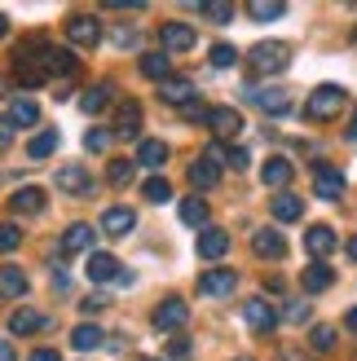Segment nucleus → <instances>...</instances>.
I'll list each match as a JSON object with an SVG mask.
<instances>
[{
  "instance_id": "6e6d98bb",
  "label": "nucleus",
  "mask_w": 357,
  "mask_h": 361,
  "mask_svg": "<svg viewBox=\"0 0 357 361\" xmlns=\"http://www.w3.org/2000/svg\"><path fill=\"white\" fill-rule=\"evenodd\" d=\"M349 137L357 141V111H353V119H349Z\"/></svg>"
},
{
  "instance_id": "2eb2a0df",
  "label": "nucleus",
  "mask_w": 357,
  "mask_h": 361,
  "mask_svg": "<svg viewBox=\"0 0 357 361\" xmlns=\"http://www.w3.org/2000/svg\"><path fill=\"white\" fill-rule=\"evenodd\" d=\"M133 225H137V212H133V207H123V203H115V207H106V212H102V233H111V238H123V233H133Z\"/></svg>"
},
{
  "instance_id": "412c9836",
  "label": "nucleus",
  "mask_w": 357,
  "mask_h": 361,
  "mask_svg": "<svg viewBox=\"0 0 357 361\" xmlns=\"http://www.w3.org/2000/svg\"><path fill=\"white\" fill-rule=\"evenodd\" d=\"M44 326H49V313H40V309L9 313V335H35V331H44Z\"/></svg>"
},
{
  "instance_id": "9d476101",
  "label": "nucleus",
  "mask_w": 357,
  "mask_h": 361,
  "mask_svg": "<svg viewBox=\"0 0 357 361\" xmlns=\"http://www.w3.org/2000/svg\"><path fill=\"white\" fill-rule=\"evenodd\" d=\"M234 286H238L234 269H207V274H199V295L221 300V295H234Z\"/></svg>"
},
{
  "instance_id": "f3484780",
  "label": "nucleus",
  "mask_w": 357,
  "mask_h": 361,
  "mask_svg": "<svg viewBox=\"0 0 357 361\" xmlns=\"http://www.w3.org/2000/svg\"><path fill=\"white\" fill-rule=\"evenodd\" d=\"M252 251L260 260H282V256H287V238H282L278 229H256L252 233Z\"/></svg>"
},
{
  "instance_id": "72a5a7b5",
  "label": "nucleus",
  "mask_w": 357,
  "mask_h": 361,
  "mask_svg": "<svg viewBox=\"0 0 357 361\" xmlns=\"http://www.w3.org/2000/svg\"><path fill=\"white\" fill-rule=\"evenodd\" d=\"M141 194H146V203H168L172 185H168V176H150L146 185H141Z\"/></svg>"
},
{
  "instance_id": "c85d7f7f",
  "label": "nucleus",
  "mask_w": 357,
  "mask_h": 361,
  "mask_svg": "<svg viewBox=\"0 0 357 361\" xmlns=\"http://www.w3.org/2000/svg\"><path fill=\"white\" fill-rule=\"evenodd\" d=\"M102 344H106V335H102V326H93V322H84V326L71 331V348H75V353H93Z\"/></svg>"
},
{
  "instance_id": "8fccbe9b",
  "label": "nucleus",
  "mask_w": 357,
  "mask_h": 361,
  "mask_svg": "<svg viewBox=\"0 0 357 361\" xmlns=\"http://www.w3.org/2000/svg\"><path fill=\"white\" fill-rule=\"evenodd\" d=\"M229 168H247V150H238V146H229Z\"/></svg>"
},
{
  "instance_id": "3c124183",
  "label": "nucleus",
  "mask_w": 357,
  "mask_h": 361,
  "mask_svg": "<svg viewBox=\"0 0 357 361\" xmlns=\"http://www.w3.org/2000/svg\"><path fill=\"white\" fill-rule=\"evenodd\" d=\"M0 361H18V353H13L9 339H0Z\"/></svg>"
},
{
  "instance_id": "6ab92c4d",
  "label": "nucleus",
  "mask_w": 357,
  "mask_h": 361,
  "mask_svg": "<svg viewBox=\"0 0 357 361\" xmlns=\"http://www.w3.org/2000/svg\"><path fill=\"white\" fill-rule=\"evenodd\" d=\"M93 238H97V229H93V225H84V221L66 225V233H62V256H75V251H88V247H93Z\"/></svg>"
},
{
  "instance_id": "09e8293b",
  "label": "nucleus",
  "mask_w": 357,
  "mask_h": 361,
  "mask_svg": "<svg viewBox=\"0 0 357 361\" xmlns=\"http://www.w3.org/2000/svg\"><path fill=\"white\" fill-rule=\"evenodd\" d=\"M106 304H111L106 295H88V300H84V313H97V309H106Z\"/></svg>"
},
{
  "instance_id": "4be33fe9",
  "label": "nucleus",
  "mask_w": 357,
  "mask_h": 361,
  "mask_svg": "<svg viewBox=\"0 0 357 361\" xmlns=\"http://www.w3.org/2000/svg\"><path fill=\"white\" fill-rule=\"evenodd\" d=\"M111 97H115V84H93V88L80 93V111L84 115H102L106 106H111Z\"/></svg>"
},
{
  "instance_id": "37998d69",
  "label": "nucleus",
  "mask_w": 357,
  "mask_h": 361,
  "mask_svg": "<svg viewBox=\"0 0 357 361\" xmlns=\"http://www.w3.org/2000/svg\"><path fill=\"white\" fill-rule=\"evenodd\" d=\"M115 49H137V31H128V27H115Z\"/></svg>"
},
{
  "instance_id": "bf43d9fd",
  "label": "nucleus",
  "mask_w": 357,
  "mask_h": 361,
  "mask_svg": "<svg viewBox=\"0 0 357 361\" xmlns=\"http://www.w3.org/2000/svg\"><path fill=\"white\" fill-rule=\"evenodd\" d=\"M353 40H357V31H353Z\"/></svg>"
},
{
  "instance_id": "ea45409f",
  "label": "nucleus",
  "mask_w": 357,
  "mask_h": 361,
  "mask_svg": "<svg viewBox=\"0 0 357 361\" xmlns=\"http://www.w3.org/2000/svg\"><path fill=\"white\" fill-rule=\"evenodd\" d=\"M282 317H287V322H296V326H305V322H309V304H305V300H287V309H282Z\"/></svg>"
},
{
  "instance_id": "dca6fc26",
  "label": "nucleus",
  "mask_w": 357,
  "mask_h": 361,
  "mask_svg": "<svg viewBox=\"0 0 357 361\" xmlns=\"http://www.w3.org/2000/svg\"><path fill=\"white\" fill-rule=\"evenodd\" d=\"M335 247H340V243H335V229H331V225H313V229H305V251H309L313 260L327 264V256H331Z\"/></svg>"
},
{
  "instance_id": "6e6552de",
  "label": "nucleus",
  "mask_w": 357,
  "mask_h": 361,
  "mask_svg": "<svg viewBox=\"0 0 357 361\" xmlns=\"http://www.w3.org/2000/svg\"><path fill=\"white\" fill-rule=\"evenodd\" d=\"M243 317H247V326H252L256 335H270V331L278 326V309H274L265 295H252V300H247V304H243Z\"/></svg>"
},
{
  "instance_id": "7c9ffc66",
  "label": "nucleus",
  "mask_w": 357,
  "mask_h": 361,
  "mask_svg": "<svg viewBox=\"0 0 357 361\" xmlns=\"http://www.w3.org/2000/svg\"><path fill=\"white\" fill-rule=\"evenodd\" d=\"M217 180H221V172L212 168L207 159H194V164H190V185H194V190H212Z\"/></svg>"
},
{
  "instance_id": "b1692460",
  "label": "nucleus",
  "mask_w": 357,
  "mask_h": 361,
  "mask_svg": "<svg viewBox=\"0 0 357 361\" xmlns=\"http://www.w3.org/2000/svg\"><path fill=\"white\" fill-rule=\"evenodd\" d=\"M141 133V106L137 102H123L115 111V133L111 137H137Z\"/></svg>"
},
{
  "instance_id": "a878e982",
  "label": "nucleus",
  "mask_w": 357,
  "mask_h": 361,
  "mask_svg": "<svg viewBox=\"0 0 357 361\" xmlns=\"http://www.w3.org/2000/svg\"><path fill=\"white\" fill-rule=\"evenodd\" d=\"M137 71L146 80H155V84H164L168 75H172V62H168V53H141V62H137Z\"/></svg>"
},
{
  "instance_id": "393cba45",
  "label": "nucleus",
  "mask_w": 357,
  "mask_h": 361,
  "mask_svg": "<svg viewBox=\"0 0 357 361\" xmlns=\"http://www.w3.org/2000/svg\"><path fill=\"white\" fill-rule=\"evenodd\" d=\"M137 164L141 168H164L168 164V146H164V141H155V137H141L137 141Z\"/></svg>"
},
{
  "instance_id": "f03ea898",
  "label": "nucleus",
  "mask_w": 357,
  "mask_h": 361,
  "mask_svg": "<svg viewBox=\"0 0 357 361\" xmlns=\"http://www.w3.org/2000/svg\"><path fill=\"white\" fill-rule=\"evenodd\" d=\"M340 111H344V88L340 84H317L305 102V119H313V123H331Z\"/></svg>"
},
{
  "instance_id": "1a4fd4ad",
  "label": "nucleus",
  "mask_w": 357,
  "mask_h": 361,
  "mask_svg": "<svg viewBox=\"0 0 357 361\" xmlns=\"http://www.w3.org/2000/svg\"><path fill=\"white\" fill-rule=\"evenodd\" d=\"M66 40H71V44H80V49H97V44H102V27H97V18L75 13V18L66 23Z\"/></svg>"
},
{
  "instance_id": "f8f14e48",
  "label": "nucleus",
  "mask_w": 357,
  "mask_h": 361,
  "mask_svg": "<svg viewBox=\"0 0 357 361\" xmlns=\"http://www.w3.org/2000/svg\"><path fill=\"white\" fill-rule=\"evenodd\" d=\"M194 251H199V260H225L229 256V233L225 229H199V243H194Z\"/></svg>"
},
{
  "instance_id": "4468645a",
  "label": "nucleus",
  "mask_w": 357,
  "mask_h": 361,
  "mask_svg": "<svg viewBox=\"0 0 357 361\" xmlns=\"http://www.w3.org/2000/svg\"><path fill=\"white\" fill-rule=\"evenodd\" d=\"M53 180H58L62 194H93V172H84L80 164H62Z\"/></svg>"
},
{
  "instance_id": "20e7f679",
  "label": "nucleus",
  "mask_w": 357,
  "mask_h": 361,
  "mask_svg": "<svg viewBox=\"0 0 357 361\" xmlns=\"http://www.w3.org/2000/svg\"><path fill=\"white\" fill-rule=\"evenodd\" d=\"M150 322H155V331H159V335H172V331H181L186 322H190L186 300H181V295H168V300H159Z\"/></svg>"
},
{
  "instance_id": "bb28decb",
  "label": "nucleus",
  "mask_w": 357,
  "mask_h": 361,
  "mask_svg": "<svg viewBox=\"0 0 357 361\" xmlns=\"http://www.w3.org/2000/svg\"><path fill=\"white\" fill-rule=\"evenodd\" d=\"M27 274H23V269H18V264H5V269H0V295H5V300H18V295H27Z\"/></svg>"
},
{
  "instance_id": "7ed1b4c3",
  "label": "nucleus",
  "mask_w": 357,
  "mask_h": 361,
  "mask_svg": "<svg viewBox=\"0 0 357 361\" xmlns=\"http://www.w3.org/2000/svg\"><path fill=\"white\" fill-rule=\"evenodd\" d=\"M84 274L93 286H111V282H133V274H123V264L115 256H106V251H88V264Z\"/></svg>"
},
{
  "instance_id": "39448f33",
  "label": "nucleus",
  "mask_w": 357,
  "mask_h": 361,
  "mask_svg": "<svg viewBox=\"0 0 357 361\" xmlns=\"http://www.w3.org/2000/svg\"><path fill=\"white\" fill-rule=\"evenodd\" d=\"M207 128H212V141H234L243 133V115L234 106H207Z\"/></svg>"
},
{
  "instance_id": "a18cd8bd",
  "label": "nucleus",
  "mask_w": 357,
  "mask_h": 361,
  "mask_svg": "<svg viewBox=\"0 0 357 361\" xmlns=\"http://www.w3.org/2000/svg\"><path fill=\"white\" fill-rule=\"evenodd\" d=\"M9 141H13V128H9V119L0 115V150H9Z\"/></svg>"
},
{
  "instance_id": "2f4dec72",
  "label": "nucleus",
  "mask_w": 357,
  "mask_h": 361,
  "mask_svg": "<svg viewBox=\"0 0 357 361\" xmlns=\"http://www.w3.org/2000/svg\"><path fill=\"white\" fill-rule=\"evenodd\" d=\"M252 97H256L260 111H265V115H274V119H282V115L291 111V97H287V93H252Z\"/></svg>"
},
{
  "instance_id": "423d86ee",
  "label": "nucleus",
  "mask_w": 357,
  "mask_h": 361,
  "mask_svg": "<svg viewBox=\"0 0 357 361\" xmlns=\"http://www.w3.org/2000/svg\"><path fill=\"white\" fill-rule=\"evenodd\" d=\"M199 44V31L186 23H164L159 27V53H190Z\"/></svg>"
},
{
  "instance_id": "a19ab883",
  "label": "nucleus",
  "mask_w": 357,
  "mask_h": 361,
  "mask_svg": "<svg viewBox=\"0 0 357 361\" xmlns=\"http://www.w3.org/2000/svg\"><path fill=\"white\" fill-rule=\"evenodd\" d=\"M203 18H212V23H229L234 18V5H199Z\"/></svg>"
},
{
  "instance_id": "c756f323",
  "label": "nucleus",
  "mask_w": 357,
  "mask_h": 361,
  "mask_svg": "<svg viewBox=\"0 0 357 361\" xmlns=\"http://www.w3.org/2000/svg\"><path fill=\"white\" fill-rule=\"evenodd\" d=\"M207 216H212V207L203 203L199 194H190L181 203V225H190V229H207Z\"/></svg>"
},
{
  "instance_id": "603ef678",
  "label": "nucleus",
  "mask_w": 357,
  "mask_h": 361,
  "mask_svg": "<svg viewBox=\"0 0 357 361\" xmlns=\"http://www.w3.org/2000/svg\"><path fill=\"white\" fill-rule=\"evenodd\" d=\"M344 326H349V331L357 335V304H353V309H349V317H344Z\"/></svg>"
},
{
  "instance_id": "e433bc0d",
  "label": "nucleus",
  "mask_w": 357,
  "mask_h": 361,
  "mask_svg": "<svg viewBox=\"0 0 357 361\" xmlns=\"http://www.w3.org/2000/svg\"><path fill=\"white\" fill-rule=\"evenodd\" d=\"M207 62H212V66H221V71H229V66L238 62V49H234V44H212Z\"/></svg>"
},
{
  "instance_id": "0eeeda50",
  "label": "nucleus",
  "mask_w": 357,
  "mask_h": 361,
  "mask_svg": "<svg viewBox=\"0 0 357 361\" xmlns=\"http://www.w3.org/2000/svg\"><path fill=\"white\" fill-rule=\"evenodd\" d=\"M313 190H317V198H327V203H340L344 190H349V180H344V172H340V168L317 164V168H313Z\"/></svg>"
},
{
  "instance_id": "f704fd0d",
  "label": "nucleus",
  "mask_w": 357,
  "mask_h": 361,
  "mask_svg": "<svg viewBox=\"0 0 357 361\" xmlns=\"http://www.w3.org/2000/svg\"><path fill=\"white\" fill-rule=\"evenodd\" d=\"M133 172H137V164H128V159H115V164L106 168V180H111L115 190H123V185L133 180Z\"/></svg>"
},
{
  "instance_id": "79ce46f5",
  "label": "nucleus",
  "mask_w": 357,
  "mask_h": 361,
  "mask_svg": "<svg viewBox=\"0 0 357 361\" xmlns=\"http://www.w3.org/2000/svg\"><path fill=\"white\" fill-rule=\"evenodd\" d=\"M313 348H317V353H331V348H335V331H331V326H317V331H313Z\"/></svg>"
},
{
  "instance_id": "f257e3e1",
  "label": "nucleus",
  "mask_w": 357,
  "mask_h": 361,
  "mask_svg": "<svg viewBox=\"0 0 357 361\" xmlns=\"http://www.w3.org/2000/svg\"><path fill=\"white\" fill-rule=\"evenodd\" d=\"M287 62H291V44H282V40H260L247 53V66H252L256 75H282Z\"/></svg>"
},
{
  "instance_id": "5701e85b",
  "label": "nucleus",
  "mask_w": 357,
  "mask_h": 361,
  "mask_svg": "<svg viewBox=\"0 0 357 361\" xmlns=\"http://www.w3.org/2000/svg\"><path fill=\"white\" fill-rule=\"evenodd\" d=\"M5 119H9V128H31V123L40 119V106H35L31 97H13L9 111H5Z\"/></svg>"
},
{
  "instance_id": "a211bd4d",
  "label": "nucleus",
  "mask_w": 357,
  "mask_h": 361,
  "mask_svg": "<svg viewBox=\"0 0 357 361\" xmlns=\"http://www.w3.org/2000/svg\"><path fill=\"white\" fill-rule=\"evenodd\" d=\"M291 176H296V168H291V159H265V168H260V180L270 190H287L291 185Z\"/></svg>"
},
{
  "instance_id": "5fc2aeb1",
  "label": "nucleus",
  "mask_w": 357,
  "mask_h": 361,
  "mask_svg": "<svg viewBox=\"0 0 357 361\" xmlns=\"http://www.w3.org/2000/svg\"><path fill=\"white\" fill-rule=\"evenodd\" d=\"M5 35H9V18L0 13V40H5Z\"/></svg>"
},
{
  "instance_id": "473e14b6",
  "label": "nucleus",
  "mask_w": 357,
  "mask_h": 361,
  "mask_svg": "<svg viewBox=\"0 0 357 361\" xmlns=\"http://www.w3.org/2000/svg\"><path fill=\"white\" fill-rule=\"evenodd\" d=\"M58 141H62V137H58V128H44V133H35V137H31L27 154H31V159H49L53 150H58Z\"/></svg>"
},
{
  "instance_id": "cd10ccee",
  "label": "nucleus",
  "mask_w": 357,
  "mask_h": 361,
  "mask_svg": "<svg viewBox=\"0 0 357 361\" xmlns=\"http://www.w3.org/2000/svg\"><path fill=\"white\" fill-rule=\"evenodd\" d=\"M270 212H274V221H282V225H291V221H300V216H305V203H300L296 194H287L282 190L274 203H270Z\"/></svg>"
},
{
  "instance_id": "4c0bfd02",
  "label": "nucleus",
  "mask_w": 357,
  "mask_h": 361,
  "mask_svg": "<svg viewBox=\"0 0 357 361\" xmlns=\"http://www.w3.org/2000/svg\"><path fill=\"white\" fill-rule=\"evenodd\" d=\"M18 247H23V229H18V225H0V251L9 256V251H18Z\"/></svg>"
},
{
  "instance_id": "c9c22d12",
  "label": "nucleus",
  "mask_w": 357,
  "mask_h": 361,
  "mask_svg": "<svg viewBox=\"0 0 357 361\" xmlns=\"http://www.w3.org/2000/svg\"><path fill=\"white\" fill-rule=\"evenodd\" d=\"M84 150L88 154H106L111 150V128H88L84 133Z\"/></svg>"
},
{
  "instance_id": "ddd939ff",
  "label": "nucleus",
  "mask_w": 357,
  "mask_h": 361,
  "mask_svg": "<svg viewBox=\"0 0 357 361\" xmlns=\"http://www.w3.org/2000/svg\"><path fill=\"white\" fill-rule=\"evenodd\" d=\"M194 97H199V88H194V80H186V75H168L159 84V102H168V106H190Z\"/></svg>"
},
{
  "instance_id": "aec40b11",
  "label": "nucleus",
  "mask_w": 357,
  "mask_h": 361,
  "mask_svg": "<svg viewBox=\"0 0 357 361\" xmlns=\"http://www.w3.org/2000/svg\"><path fill=\"white\" fill-rule=\"evenodd\" d=\"M331 282H335V274H331V264H322V260H313L305 274H300L305 295H322V291H331Z\"/></svg>"
},
{
  "instance_id": "864d4df0",
  "label": "nucleus",
  "mask_w": 357,
  "mask_h": 361,
  "mask_svg": "<svg viewBox=\"0 0 357 361\" xmlns=\"http://www.w3.org/2000/svg\"><path fill=\"white\" fill-rule=\"evenodd\" d=\"M344 251H349V260H357V233L349 238V247H344Z\"/></svg>"
},
{
  "instance_id": "de8ad7c7",
  "label": "nucleus",
  "mask_w": 357,
  "mask_h": 361,
  "mask_svg": "<svg viewBox=\"0 0 357 361\" xmlns=\"http://www.w3.org/2000/svg\"><path fill=\"white\" fill-rule=\"evenodd\" d=\"M66 286H71V278H66V269L58 264V269H53V291H66Z\"/></svg>"
},
{
  "instance_id": "49530a36",
  "label": "nucleus",
  "mask_w": 357,
  "mask_h": 361,
  "mask_svg": "<svg viewBox=\"0 0 357 361\" xmlns=\"http://www.w3.org/2000/svg\"><path fill=\"white\" fill-rule=\"evenodd\" d=\"M27 361H62V357H58V348H35Z\"/></svg>"
},
{
  "instance_id": "9b49d317",
  "label": "nucleus",
  "mask_w": 357,
  "mask_h": 361,
  "mask_svg": "<svg viewBox=\"0 0 357 361\" xmlns=\"http://www.w3.org/2000/svg\"><path fill=\"white\" fill-rule=\"evenodd\" d=\"M44 207H49V194L40 185H23V190L9 194V212L13 216H35V212H44Z\"/></svg>"
},
{
  "instance_id": "13d9d810",
  "label": "nucleus",
  "mask_w": 357,
  "mask_h": 361,
  "mask_svg": "<svg viewBox=\"0 0 357 361\" xmlns=\"http://www.w3.org/2000/svg\"><path fill=\"white\" fill-rule=\"evenodd\" d=\"M238 361H252V357H238Z\"/></svg>"
},
{
  "instance_id": "58836bf2",
  "label": "nucleus",
  "mask_w": 357,
  "mask_h": 361,
  "mask_svg": "<svg viewBox=\"0 0 357 361\" xmlns=\"http://www.w3.org/2000/svg\"><path fill=\"white\" fill-rule=\"evenodd\" d=\"M247 13H252L256 23H274V18L287 13V5H247Z\"/></svg>"
},
{
  "instance_id": "c03bdc74",
  "label": "nucleus",
  "mask_w": 357,
  "mask_h": 361,
  "mask_svg": "<svg viewBox=\"0 0 357 361\" xmlns=\"http://www.w3.org/2000/svg\"><path fill=\"white\" fill-rule=\"evenodd\" d=\"M190 348H194V344H190V339H186V335H176V339H172V344H168V353H172V361H186V357H190Z\"/></svg>"
},
{
  "instance_id": "4d7b16f0",
  "label": "nucleus",
  "mask_w": 357,
  "mask_h": 361,
  "mask_svg": "<svg viewBox=\"0 0 357 361\" xmlns=\"http://www.w3.org/2000/svg\"><path fill=\"white\" fill-rule=\"evenodd\" d=\"M128 361H155V357H128Z\"/></svg>"
}]
</instances>
